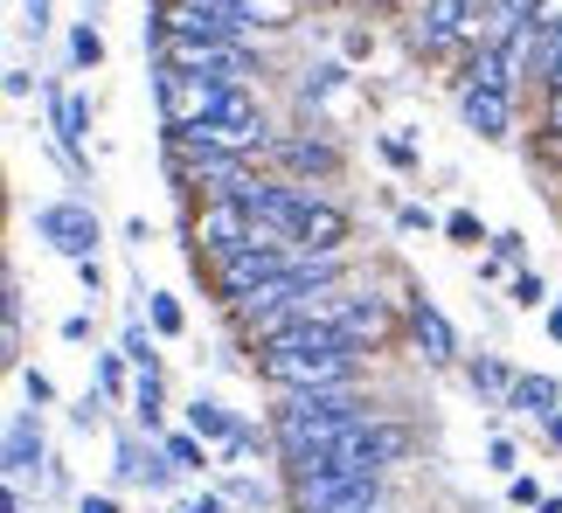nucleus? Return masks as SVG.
<instances>
[{"instance_id": "nucleus-1", "label": "nucleus", "mask_w": 562, "mask_h": 513, "mask_svg": "<svg viewBox=\"0 0 562 513\" xmlns=\"http://www.w3.org/2000/svg\"><path fill=\"white\" fill-rule=\"evenodd\" d=\"M257 340H265V375L278 389H355L361 375V347L334 319H285Z\"/></svg>"}, {"instance_id": "nucleus-2", "label": "nucleus", "mask_w": 562, "mask_h": 513, "mask_svg": "<svg viewBox=\"0 0 562 513\" xmlns=\"http://www.w3.org/2000/svg\"><path fill=\"white\" fill-rule=\"evenodd\" d=\"M250 208V223L265 229V237H285L299 250H327L340 256L355 237V216L340 202L327 195H313V187H299V181H244V195H236Z\"/></svg>"}, {"instance_id": "nucleus-3", "label": "nucleus", "mask_w": 562, "mask_h": 513, "mask_svg": "<svg viewBox=\"0 0 562 513\" xmlns=\"http://www.w3.org/2000/svg\"><path fill=\"white\" fill-rule=\"evenodd\" d=\"M355 423H369V402L355 389H285L278 410H271V444L299 472V465H313L334 437H348Z\"/></svg>"}, {"instance_id": "nucleus-4", "label": "nucleus", "mask_w": 562, "mask_h": 513, "mask_svg": "<svg viewBox=\"0 0 562 513\" xmlns=\"http://www.w3.org/2000/svg\"><path fill=\"white\" fill-rule=\"evenodd\" d=\"M160 62L181 77H215V83H244V42H202V35H167Z\"/></svg>"}, {"instance_id": "nucleus-5", "label": "nucleus", "mask_w": 562, "mask_h": 513, "mask_svg": "<svg viewBox=\"0 0 562 513\" xmlns=\"http://www.w3.org/2000/svg\"><path fill=\"white\" fill-rule=\"evenodd\" d=\"M35 237L49 243L56 256L83 264V256H98V216H91L83 202H42V208H35Z\"/></svg>"}, {"instance_id": "nucleus-6", "label": "nucleus", "mask_w": 562, "mask_h": 513, "mask_svg": "<svg viewBox=\"0 0 562 513\" xmlns=\"http://www.w3.org/2000/svg\"><path fill=\"white\" fill-rule=\"evenodd\" d=\"M480 0H424L417 14H409V49L417 56H445L451 42H465V21Z\"/></svg>"}, {"instance_id": "nucleus-7", "label": "nucleus", "mask_w": 562, "mask_h": 513, "mask_svg": "<svg viewBox=\"0 0 562 513\" xmlns=\"http://www.w3.org/2000/svg\"><path fill=\"white\" fill-rule=\"evenodd\" d=\"M194 237H202L209 256H229V250L257 243L265 229L250 223V208H244V202H209V208H202V223H194Z\"/></svg>"}, {"instance_id": "nucleus-8", "label": "nucleus", "mask_w": 562, "mask_h": 513, "mask_svg": "<svg viewBox=\"0 0 562 513\" xmlns=\"http://www.w3.org/2000/svg\"><path fill=\"white\" fill-rule=\"evenodd\" d=\"M409 340H417L424 361H438V368H451V361H459V333H451V319L430 306L424 292H409Z\"/></svg>"}, {"instance_id": "nucleus-9", "label": "nucleus", "mask_w": 562, "mask_h": 513, "mask_svg": "<svg viewBox=\"0 0 562 513\" xmlns=\"http://www.w3.org/2000/svg\"><path fill=\"white\" fill-rule=\"evenodd\" d=\"M175 472H181V465L167 458V444L154 452V444H139V437H119V479L146 486V493H167V486H175Z\"/></svg>"}, {"instance_id": "nucleus-10", "label": "nucleus", "mask_w": 562, "mask_h": 513, "mask_svg": "<svg viewBox=\"0 0 562 513\" xmlns=\"http://www.w3.org/2000/svg\"><path fill=\"white\" fill-rule=\"evenodd\" d=\"M49 118H56V146H63V160L83 167V139H91V104H83L77 91H49Z\"/></svg>"}, {"instance_id": "nucleus-11", "label": "nucleus", "mask_w": 562, "mask_h": 513, "mask_svg": "<svg viewBox=\"0 0 562 513\" xmlns=\"http://www.w3.org/2000/svg\"><path fill=\"white\" fill-rule=\"evenodd\" d=\"M0 465H8V486H21L42 465V423L29 410H14L8 417V452H0Z\"/></svg>"}, {"instance_id": "nucleus-12", "label": "nucleus", "mask_w": 562, "mask_h": 513, "mask_svg": "<svg viewBox=\"0 0 562 513\" xmlns=\"http://www.w3.org/2000/svg\"><path fill=\"white\" fill-rule=\"evenodd\" d=\"M334 327L348 333L355 347H375V340H389V306H382V298H340Z\"/></svg>"}, {"instance_id": "nucleus-13", "label": "nucleus", "mask_w": 562, "mask_h": 513, "mask_svg": "<svg viewBox=\"0 0 562 513\" xmlns=\"http://www.w3.org/2000/svg\"><path fill=\"white\" fill-rule=\"evenodd\" d=\"M459 112H465V125H472L480 139H507V133H514L507 91H459Z\"/></svg>"}, {"instance_id": "nucleus-14", "label": "nucleus", "mask_w": 562, "mask_h": 513, "mask_svg": "<svg viewBox=\"0 0 562 513\" xmlns=\"http://www.w3.org/2000/svg\"><path fill=\"white\" fill-rule=\"evenodd\" d=\"M507 410L514 417H535V423H555V410H562V389L549 375H514V396H507Z\"/></svg>"}, {"instance_id": "nucleus-15", "label": "nucleus", "mask_w": 562, "mask_h": 513, "mask_svg": "<svg viewBox=\"0 0 562 513\" xmlns=\"http://www.w3.org/2000/svg\"><path fill=\"white\" fill-rule=\"evenodd\" d=\"M459 91H514L507 49H493V42H480V49L465 56V77H459Z\"/></svg>"}, {"instance_id": "nucleus-16", "label": "nucleus", "mask_w": 562, "mask_h": 513, "mask_svg": "<svg viewBox=\"0 0 562 513\" xmlns=\"http://www.w3.org/2000/svg\"><path fill=\"white\" fill-rule=\"evenodd\" d=\"M271 153L285 160V167H299V174H340V153H334L327 139H278Z\"/></svg>"}, {"instance_id": "nucleus-17", "label": "nucleus", "mask_w": 562, "mask_h": 513, "mask_svg": "<svg viewBox=\"0 0 562 513\" xmlns=\"http://www.w3.org/2000/svg\"><path fill=\"white\" fill-rule=\"evenodd\" d=\"M188 431H194V437H215V444H223V437H236V417H229L215 396H194V402H188Z\"/></svg>"}, {"instance_id": "nucleus-18", "label": "nucleus", "mask_w": 562, "mask_h": 513, "mask_svg": "<svg viewBox=\"0 0 562 513\" xmlns=\"http://www.w3.org/2000/svg\"><path fill=\"white\" fill-rule=\"evenodd\" d=\"M133 410H139V423H146V431H160V410H167L160 368H139V381H133Z\"/></svg>"}, {"instance_id": "nucleus-19", "label": "nucleus", "mask_w": 562, "mask_h": 513, "mask_svg": "<svg viewBox=\"0 0 562 513\" xmlns=\"http://www.w3.org/2000/svg\"><path fill=\"white\" fill-rule=\"evenodd\" d=\"M535 83H542V91H562V29L535 35Z\"/></svg>"}, {"instance_id": "nucleus-20", "label": "nucleus", "mask_w": 562, "mask_h": 513, "mask_svg": "<svg viewBox=\"0 0 562 513\" xmlns=\"http://www.w3.org/2000/svg\"><path fill=\"white\" fill-rule=\"evenodd\" d=\"M465 381H472V389H480V396H514V375L501 368V361H493V354H480V361H465Z\"/></svg>"}, {"instance_id": "nucleus-21", "label": "nucleus", "mask_w": 562, "mask_h": 513, "mask_svg": "<svg viewBox=\"0 0 562 513\" xmlns=\"http://www.w3.org/2000/svg\"><path fill=\"white\" fill-rule=\"evenodd\" d=\"M160 444H167V458H175L181 472H202L209 465V437H194V431H167Z\"/></svg>"}, {"instance_id": "nucleus-22", "label": "nucleus", "mask_w": 562, "mask_h": 513, "mask_svg": "<svg viewBox=\"0 0 562 513\" xmlns=\"http://www.w3.org/2000/svg\"><path fill=\"white\" fill-rule=\"evenodd\" d=\"M70 62H77V70H98V62H104V35L91 29V21L70 29Z\"/></svg>"}, {"instance_id": "nucleus-23", "label": "nucleus", "mask_w": 562, "mask_h": 513, "mask_svg": "<svg viewBox=\"0 0 562 513\" xmlns=\"http://www.w3.org/2000/svg\"><path fill=\"white\" fill-rule=\"evenodd\" d=\"M146 319H154V333H160V340H175V333L188 327V319H181V306H175L167 292H146Z\"/></svg>"}, {"instance_id": "nucleus-24", "label": "nucleus", "mask_w": 562, "mask_h": 513, "mask_svg": "<svg viewBox=\"0 0 562 513\" xmlns=\"http://www.w3.org/2000/svg\"><path fill=\"white\" fill-rule=\"evenodd\" d=\"M119 354L133 361V368H160V354H154V333H146L139 319H133V327H125V347H119Z\"/></svg>"}, {"instance_id": "nucleus-25", "label": "nucleus", "mask_w": 562, "mask_h": 513, "mask_svg": "<svg viewBox=\"0 0 562 513\" xmlns=\"http://www.w3.org/2000/svg\"><path fill=\"white\" fill-rule=\"evenodd\" d=\"M445 237H451V243H493L486 229H480V216H472V208H451V216H445Z\"/></svg>"}, {"instance_id": "nucleus-26", "label": "nucleus", "mask_w": 562, "mask_h": 513, "mask_svg": "<svg viewBox=\"0 0 562 513\" xmlns=\"http://www.w3.org/2000/svg\"><path fill=\"white\" fill-rule=\"evenodd\" d=\"M21 396H29V410H42V402H56V381L42 368H21Z\"/></svg>"}, {"instance_id": "nucleus-27", "label": "nucleus", "mask_w": 562, "mask_h": 513, "mask_svg": "<svg viewBox=\"0 0 562 513\" xmlns=\"http://www.w3.org/2000/svg\"><path fill=\"white\" fill-rule=\"evenodd\" d=\"M542 298H549V285H542V271H521V277H514V306H542Z\"/></svg>"}, {"instance_id": "nucleus-28", "label": "nucleus", "mask_w": 562, "mask_h": 513, "mask_svg": "<svg viewBox=\"0 0 562 513\" xmlns=\"http://www.w3.org/2000/svg\"><path fill=\"white\" fill-rule=\"evenodd\" d=\"M21 35H49V0H21Z\"/></svg>"}, {"instance_id": "nucleus-29", "label": "nucleus", "mask_w": 562, "mask_h": 513, "mask_svg": "<svg viewBox=\"0 0 562 513\" xmlns=\"http://www.w3.org/2000/svg\"><path fill=\"white\" fill-rule=\"evenodd\" d=\"M98 389H104V402H112V396L125 389V368H119V354H98Z\"/></svg>"}, {"instance_id": "nucleus-30", "label": "nucleus", "mask_w": 562, "mask_h": 513, "mask_svg": "<svg viewBox=\"0 0 562 513\" xmlns=\"http://www.w3.org/2000/svg\"><path fill=\"white\" fill-rule=\"evenodd\" d=\"M493 256H507V264H521V256H528V237H521V229H501V237H493Z\"/></svg>"}, {"instance_id": "nucleus-31", "label": "nucleus", "mask_w": 562, "mask_h": 513, "mask_svg": "<svg viewBox=\"0 0 562 513\" xmlns=\"http://www.w3.org/2000/svg\"><path fill=\"white\" fill-rule=\"evenodd\" d=\"M535 35H549V29H562V0H535V21H528Z\"/></svg>"}, {"instance_id": "nucleus-32", "label": "nucleus", "mask_w": 562, "mask_h": 513, "mask_svg": "<svg viewBox=\"0 0 562 513\" xmlns=\"http://www.w3.org/2000/svg\"><path fill=\"white\" fill-rule=\"evenodd\" d=\"M507 493H514V506H542V500H549L542 486H535V479H521V472H514V486H507Z\"/></svg>"}, {"instance_id": "nucleus-33", "label": "nucleus", "mask_w": 562, "mask_h": 513, "mask_svg": "<svg viewBox=\"0 0 562 513\" xmlns=\"http://www.w3.org/2000/svg\"><path fill=\"white\" fill-rule=\"evenodd\" d=\"M486 458H493V472H514V444H507V437H493Z\"/></svg>"}, {"instance_id": "nucleus-34", "label": "nucleus", "mask_w": 562, "mask_h": 513, "mask_svg": "<svg viewBox=\"0 0 562 513\" xmlns=\"http://www.w3.org/2000/svg\"><path fill=\"white\" fill-rule=\"evenodd\" d=\"M77 277H83V292H91V298L104 292V271H98V256H83V264H77Z\"/></svg>"}, {"instance_id": "nucleus-35", "label": "nucleus", "mask_w": 562, "mask_h": 513, "mask_svg": "<svg viewBox=\"0 0 562 513\" xmlns=\"http://www.w3.org/2000/svg\"><path fill=\"white\" fill-rule=\"evenodd\" d=\"M77 513H119V500H112V493H83V506H77Z\"/></svg>"}, {"instance_id": "nucleus-36", "label": "nucleus", "mask_w": 562, "mask_h": 513, "mask_svg": "<svg viewBox=\"0 0 562 513\" xmlns=\"http://www.w3.org/2000/svg\"><path fill=\"white\" fill-rule=\"evenodd\" d=\"M175 513H223V500H215V493H202V500H188V506H175Z\"/></svg>"}, {"instance_id": "nucleus-37", "label": "nucleus", "mask_w": 562, "mask_h": 513, "mask_svg": "<svg viewBox=\"0 0 562 513\" xmlns=\"http://www.w3.org/2000/svg\"><path fill=\"white\" fill-rule=\"evenodd\" d=\"M549 437H555V444H562V410H555V423H549Z\"/></svg>"}, {"instance_id": "nucleus-38", "label": "nucleus", "mask_w": 562, "mask_h": 513, "mask_svg": "<svg viewBox=\"0 0 562 513\" xmlns=\"http://www.w3.org/2000/svg\"><path fill=\"white\" fill-rule=\"evenodd\" d=\"M83 8H104V0H83Z\"/></svg>"}, {"instance_id": "nucleus-39", "label": "nucleus", "mask_w": 562, "mask_h": 513, "mask_svg": "<svg viewBox=\"0 0 562 513\" xmlns=\"http://www.w3.org/2000/svg\"><path fill=\"white\" fill-rule=\"evenodd\" d=\"M236 8H244V0H236Z\"/></svg>"}]
</instances>
